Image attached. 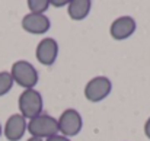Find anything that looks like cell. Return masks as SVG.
I'll return each instance as SVG.
<instances>
[{"mask_svg":"<svg viewBox=\"0 0 150 141\" xmlns=\"http://www.w3.org/2000/svg\"><path fill=\"white\" fill-rule=\"evenodd\" d=\"M28 130V121L21 115V114H13L7 118L3 134L7 141H19Z\"/></svg>","mask_w":150,"mask_h":141,"instance_id":"obj_8","label":"cell"},{"mask_svg":"<svg viewBox=\"0 0 150 141\" xmlns=\"http://www.w3.org/2000/svg\"><path fill=\"white\" fill-rule=\"evenodd\" d=\"M1 133H3V128H1V124H0V137H1Z\"/></svg>","mask_w":150,"mask_h":141,"instance_id":"obj_17","label":"cell"},{"mask_svg":"<svg viewBox=\"0 0 150 141\" xmlns=\"http://www.w3.org/2000/svg\"><path fill=\"white\" fill-rule=\"evenodd\" d=\"M26 141H44V140H40V138H35V137H31V138H28Z\"/></svg>","mask_w":150,"mask_h":141,"instance_id":"obj_16","label":"cell"},{"mask_svg":"<svg viewBox=\"0 0 150 141\" xmlns=\"http://www.w3.org/2000/svg\"><path fill=\"white\" fill-rule=\"evenodd\" d=\"M67 4H69V1H66V0H51L50 1V6H54V7H67Z\"/></svg>","mask_w":150,"mask_h":141,"instance_id":"obj_13","label":"cell"},{"mask_svg":"<svg viewBox=\"0 0 150 141\" xmlns=\"http://www.w3.org/2000/svg\"><path fill=\"white\" fill-rule=\"evenodd\" d=\"M21 25L25 32L34 34V35H42V34L48 32L51 28L50 18L47 15H37V13L25 15Z\"/></svg>","mask_w":150,"mask_h":141,"instance_id":"obj_7","label":"cell"},{"mask_svg":"<svg viewBox=\"0 0 150 141\" xmlns=\"http://www.w3.org/2000/svg\"><path fill=\"white\" fill-rule=\"evenodd\" d=\"M57 122H58V134H61L67 138L77 135L83 128L82 115L79 114V111H76L73 108L63 111L61 115L58 116Z\"/></svg>","mask_w":150,"mask_h":141,"instance_id":"obj_4","label":"cell"},{"mask_svg":"<svg viewBox=\"0 0 150 141\" xmlns=\"http://www.w3.org/2000/svg\"><path fill=\"white\" fill-rule=\"evenodd\" d=\"M26 131L31 134V137L45 141L47 138L58 134V122L54 116L42 112L41 115L28 121V130Z\"/></svg>","mask_w":150,"mask_h":141,"instance_id":"obj_3","label":"cell"},{"mask_svg":"<svg viewBox=\"0 0 150 141\" xmlns=\"http://www.w3.org/2000/svg\"><path fill=\"white\" fill-rule=\"evenodd\" d=\"M29 13L37 15H45V12L50 9V0H28Z\"/></svg>","mask_w":150,"mask_h":141,"instance_id":"obj_11","label":"cell"},{"mask_svg":"<svg viewBox=\"0 0 150 141\" xmlns=\"http://www.w3.org/2000/svg\"><path fill=\"white\" fill-rule=\"evenodd\" d=\"M111 90H112L111 79L106 76H96L86 83L83 93L89 102L98 103V102H102L103 99H106L111 93Z\"/></svg>","mask_w":150,"mask_h":141,"instance_id":"obj_5","label":"cell"},{"mask_svg":"<svg viewBox=\"0 0 150 141\" xmlns=\"http://www.w3.org/2000/svg\"><path fill=\"white\" fill-rule=\"evenodd\" d=\"M92 9L91 0H71L67 4V13L71 20H83L88 18Z\"/></svg>","mask_w":150,"mask_h":141,"instance_id":"obj_10","label":"cell"},{"mask_svg":"<svg viewBox=\"0 0 150 141\" xmlns=\"http://www.w3.org/2000/svg\"><path fill=\"white\" fill-rule=\"evenodd\" d=\"M137 29V23L131 16H120L109 26V35L115 41H124L130 38Z\"/></svg>","mask_w":150,"mask_h":141,"instance_id":"obj_6","label":"cell"},{"mask_svg":"<svg viewBox=\"0 0 150 141\" xmlns=\"http://www.w3.org/2000/svg\"><path fill=\"white\" fill-rule=\"evenodd\" d=\"M13 83L15 82L10 76V71H0V97L12 90Z\"/></svg>","mask_w":150,"mask_h":141,"instance_id":"obj_12","label":"cell"},{"mask_svg":"<svg viewBox=\"0 0 150 141\" xmlns=\"http://www.w3.org/2000/svg\"><path fill=\"white\" fill-rule=\"evenodd\" d=\"M35 57L40 64L52 66L58 57V44L54 38H44L35 48Z\"/></svg>","mask_w":150,"mask_h":141,"instance_id":"obj_9","label":"cell"},{"mask_svg":"<svg viewBox=\"0 0 150 141\" xmlns=\"http://www.w3.org/2000/svg\"><path fill=\"white\" fill-rule=\"evenodd\" d=\"M10 76L16 85H19L23 90L26 89H35L38 83V70L26 60H18L12 64Z\"/></svg>","mask_w":150,"mask_h":141,"instance_id":"obj_1","label":"cell"},{"mask_svg":"<svg viewBox=\"0 0 150 141\" xmlns=\"http://www.w3.org/2000/svg\"><path fill=\"white\" fill-rule=\"evenodd\" d=\"M45 141H71V140L67 138V137H64V135H61V134H57V135H52L50 138H47Z\"/></svg>","mask_w":150,"mask_h":141,"instance_id":"obj_14","label":"cell"},{"mask_svg":"<svg viewBox=\"0 0 150 141\" xmlns=\"http://www.w3.org/2000/svg\"><path fill=\"white\" fill-rule=\"evenodd\" d=\"M143 130H144V135L147 137L150 140V116L146 119V122H144V127H143Z\"/></svg>","mask_w":150,"mask_h":141,"instance_id":"obj_15","label":"cell"},{"mask_svg":"<svg viewBox=\"0 0 150 141\" xmlns=\"http://www.w3.org/2000/svg\"><path fill=\"white\" fill-rule=\"evenodd\" d=\"M19 114L25 119H32L44 112V99L37 89H26L18 99Z\"/></svg>","mask_w":150,"mask_h":141,"instance_id":"obj_2","label":"cell"}]
</instances>
